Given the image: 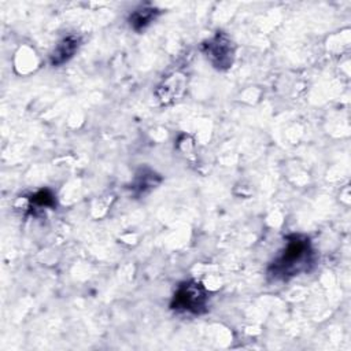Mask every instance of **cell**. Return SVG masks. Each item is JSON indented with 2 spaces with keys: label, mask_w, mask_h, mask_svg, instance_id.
Wrapping results in <instances>:
<instances>
[{
  "label": "cell",
  "mask_w": 351,
  "mask_h": 351,
  "mask_svg": "<svg viewBox=\"0 0 351 351\" xmlns=\"http://www.w3.org/2000/svg\"><path fill=\"white\" fill-rule=\"evenodd\" d=\"M202 52L215 69L228 70L233 64L236 47L226 33L217 32L202 44Z\"/></svg>",
  "instance_id": "obj_3"
},
{
  "label": "cell",
  "mask_w": 351,
  "mask_h": 351,
  "mask_svg": "<svg viewBox=\"0 0 351 351\" xmlns=\"http://www.w3.org/2000/svg\"><path fill=\"white\" fill-rule=\"evenodd\" d=\"M29 204L33 210L56 207L55 195L49 189H40L29 197Z\"/></svg>",
  "instance_id": "obj_7"
},
{
  "label": "cell",
  "mask_w": 351,
  "mask_h": 351,
  "mask_svg": "<svg viewBox=\"0 0 351 351\" xmlns=\"http://www.w3.org/2000/svg\"><path fill=\"white\" fill-rule=\"evenodd\" d=\"M317 261L311 241L304 234H291L285 245L267 266V277L273 281H287L310 271Z\"/></svg>",
  "instance_id": "obj_1"
},
{
  "label": "cell",
  "mask_w": 351,
  "mask_h": 351,
  "mask_svg": "<svg viewBox=\"0 0 351 351\" xmlns=\"http://www.w3.org/2000/svg\"><path fill=\"white\" fill-rule=\"evenodd\" d=\"M159 14L160 11L154 5H140L138 8L132 11V14L128 18V22L134 32H141L147 26H149L158 18Z\"/></svg>",
  "instance_id": "obj_5"
},
{
  "label": "cell",
  "mask_w": 351,
  "mask_h": 351,
  "mask_svg": "<svg viewBox=\"0 0 351 351\" xmlns=\"http://www.w3.org/2000/svg\"><path fill=\"white\" fill-rule=\"evenodd\" d=\"M159 182H160V177L156 173H154L151 170H141L138 174H136L130 189L136 195H141V193H145L147 191L155 188Z\"/></svg>",
  "instance_id": "obj_6"
},
{
  "label": "cell",
  "mask_w": 351,
  "mask_h": 351,
  "mask_svg": "<svg viewBox=\"0 0 351 351\" xmlns=\"http://www.w3.org/2000/svg\"><path fill=\"white\" fill-rule=\"evenodd\" d=\"M208 293L204 285L196 280L181 282L170 302V308L177 313L199 315L207 311Z\"/></svg>",
  "instance_id": "obj_2"
},
{
  "label": "cell",
  "mask_w": 351,
  "mask_h": 351,
  "mask_svg": "<svg viewBox=\"0 0 351 351\" xmlns=\"http://www.w3.org/2000/svg\"><path fill=\"white\" fill-rule=\"evenodd\" d=\"M80 37L75 34H69L66 37H63L52 49L51 55H49V63L53 67L62 66L66 62H69L74 53L78 51L80 48Z\"/></svg>",
  "instance_id": "obj_4"
}]
</instances>
